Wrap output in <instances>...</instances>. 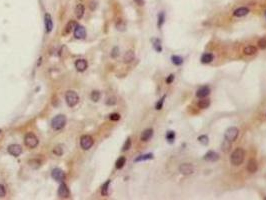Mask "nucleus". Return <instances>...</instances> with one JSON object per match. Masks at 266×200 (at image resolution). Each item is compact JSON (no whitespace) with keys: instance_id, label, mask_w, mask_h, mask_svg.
<instances>
[{"instance_id":"12","label":"nucleus","mask_w":266,"mask_h":200,"mask_svg":"<svg viewBox=\"0 0 266 200\" xmlns=\"http://www.w3.org/2000/svg\"><path fill=\"white\" fill-rule=\"evenodd\" d=\"M58 196L62 197V198H66L69 196V189L64 183L60 184L59 188H58Z\"/></svg>"},{"instance_id":"15","label":"nucleus","mask_w":266,"mask_h":200,"mask_svg":"<svg viewBox=\"0 0 266 200\" xmlns=\"http://www.w3.org/2000/svg\"><path fill=\"white\" fill-rule=\"evenodd\" d=\"M249 13V9L247 7H239L237 9L234 10L233 15L235 17H242V16H245Z\"/></svg>"},{"instance_id":"41","label":"nucleus","mask_w":266,"mask_h":200,"mask_svg":"<svg viewBox=\"0 0 266 200\" xmlns=\"http://www.w3.org/2000/svg\"><path fill=\"white\" fill-rule=\"evenodd\" d=\"M109 118L110 120H112V121H117V120L120 119V115H119L118 113H112V114H110Z\"/></svg>"},{"instance_id":"6","label":"nucleus","mask_w":266,"mask_h":200,"mask_svg":"<svg viewBox=\"0 0 266 200\" xmlns=\"http://www.w3.org/2000/svg\"><path fill=\"white\" fill-rule=\"evenodd\" d=\"M238 133H239V131H238V129L236 127H229L226 130L225 134H224V137H225V139L232 142V141L236 140V138H237V136H238Z\"/></svg>"},{"instance_id":"19","label":"nucleus","mask_w":266,"mask_h":200,"mask_svg":"<svg viewBox=\"0 0 266 200\" xmlns=\"http://www.w3.org/2000/svg\"><path fill=\"white\" fill-rule=\"evenodd\" d=\"M84 6L82 5V4H78V5L75 7V15H76V17L78 18V19H80V18H82L83 14H84Z\"/></svg>"},{"instance_id":"29","label":"nucleus","mask_w":266,"mask_h":200,"mask_svg":"<svg viewBox=\"0 0 266 200\" xmlns=\"http://www.w3.org/2000/svg\"><path fill=\"white\" fill-rule=\"evenodd\" d=\"M171 60H172L173 64L177 65V66H179V65H181L182 63H183V59H182V57H180V56H178V55H173L172 57H171Z\"/></svg>"},{"instance_id":"38","label":"nucleus","mask_w":266,"mask_h":200,"mask_svg":"<svg viewBox=\"0 0 266 200\" xmlns=\"http://www.w3.org/2000/svg\"><path fill=\"white\" fill-rule=\"evenodd\" d=\"M164 18H165V16H164V13H163V12L159 13V15H158V27L162 26V24L164 23Z\"/></svg>"},{"instance_id":"37","label":"nucleus","mask_w":266,"mask_h":200,"mask_svg":"<svg viewBox=\"0 0 266 200\" xmlns=\"http://www.w3.org/2000/svg\"><path fill=\"white\" fill-rule=\"evenodd\" d=\"M258 46L260 49H266V37H263L258 41Z\"/></svg>"},{"instance_id":"13","label":"nucleus","mask_w":266,"mask_h":200,"mask_svg":"<svg viewBox=\"0 0 266 200\" xmlns=\"http://www.w3.org/2000/svg\"><path fill=\"white\" fill-rule=\"evenodd\" d=\"M210 94V88L208 86H203V87L199 88L196 92V96L199 98H204Z\"/></svg>"},{"instance_id":"22","label":"nucleus","mask_w":266,"mask_h":200,"mask_svg":"<svg viewBox=\"0 0 266 200\" xmlns=\"http://www.w3.org/2000/svg\"><path fill=\"white\" fill-rule=\"evenodd\" d=\"M256 52H257V48L255 47V46L249 45L244 48V53L246 54V55H253V54H255Z\"/></svg>"},{"instance_id":"36","label":"nucleus","mask_w":266,"mask_h":200,"mask_svg":"<svg viewBox=\"0 0 266 200\" xmlns=\"http://www.w3.org/2000/svg\"><path fill=\"white\" fill-rule=\"evenodd\" d=\"M165 98H166V95H164L160 100L158 101V102H157V104H156V106H155V108L157 109V110H160V109H162L163 103H164V99H165Z\"/></svg>"},{"instance_id":"11","label":"nucleus","mask_w":266,"mask_h":200,"mask_svg":"<svg viewBox=\"0 0 266 200\" xmlns=\"http://www.w3.org/2000/svg\"><path fill=\"white\" fill-rule=\"evenodd\" d=\"M87 66H88L87 61L84 60V59H78V60H76V62H75V68H76L78 71H80V72H83V71L86 70Z\"/></svg>"},{"instance_id":"42","label":"nucleus","mask_w":266,"mask_h":200,"mask_svg":"<svg viewBox=\"0 0 266 200\" xmlns=\"http://www.w3.org/2000/svg\"><path fill=\"white\" fill-rule=\"evenodd\" d=\"M116 103V98L115 97H109L106 101V104L107 105H114Z\"/></svg>"},{"instance_id":"44","label":"nucleus","mask_w":266,"mask_h":200,"mask_svg":"<svg viewBox=\"0 0 266 200\" xmlns=\"http://www.w3.org/2000/svg\"><path fill=\"white\" fill-rule=\"evenodd\" d=\"M173 80H174V75H173V74L169 75V76L166 78V83H167V84H170V83H172V82H173Z\"/></svg>"},{"instance_id":"14","label":"nucleus","mask_w":266,"mask_h":200,"mask_svg":"<svg viewBox=\"0 0 266 200\" xmlns=\"http://www.w3.org/2000/svg\"><path fill=\"white\" fill-rule=\"evenodd\" d=\"M218 159H219V155L217 154L215 151H212V150L208 151V152L204 155V160H206V161L213 162V161H217Z\"/></svg>"},{"instance_id":"4","label":"nucleus","mask_w":266,"mask_h":200,"mask_svg":"<svg viewBox=\"0 0 266 200\" xmlns=\"http://www.w3.org/2000/svg\"><path fill=\"white\" fill-rule=\"evenodd\" d=\"M38 138L33 133H27L24 137V143L28 148H35L38 145Z\"/></svg>"},{"instance_id":"45","label":"nucleus","mask_w":266,"mask_h":200,"mask_svg":"<svg viewBox=\"0 0 266 200\" xmlns=\"http://www.w3.org/2000/svg\"><path fill=\"white\" fill-rule=\"evenodd\" d=\"M135 1V3L137 4V5L139 6H143L144 5V0H134Z\"/></svg>"},{"instance_id":"18","label":"nucleus","mask_w":266,"mask_h":200,"mask_svg":"<svg viewBox=\"0 0 266 200\" xmlns=\"http://www.w3.org/2000/svg\"><path fill=\"white\" fill-rule=\"evenodd\" d=\"M152 135H153V130H152L151 128L144 130L141 134V140L142 141H148L150 138L152 137Z\"/></svg>"},{"instance_id":"47","label":"nucleus","mask_w":266,"mask_h":200,"mask_svg":"<svg viewBox=\"0 0 266 200\" xmlns=\"http://www.w3.org/2000/svg\"><path fill=\"white\" fill-rule=\"evenodd\" d=\"M0 132H1V130H0Z\"/></svg>"},{"instance_id":"27","label":"nucleus","mask_w":266,"mask_h":200,"mask_svg":"<svg viewBox=\"0 0 266 200\" xmlns=\"http://www.w3.org/2000/svg\"><path fill=\"white\" fill-rule=\"evenodd\" d=\"M125 162H126V158H125V157H119V158L117 159L116 163H115V166H116L117 169H121V168L124 166Z\"/></svg>"},{"instance_id":"7","label":"nucleus","mask_w":266,"mask_h":200,"mask_svg":"<svg viewBox=\"0 0 266 200\" xmlns=\"http://www.w3.org/2000/svg\"><path fill=\"white\" fill-rule=\"evenodd\" d=\"M179 171L183 175H190L194 172V167L190 163H182L179 166Z\"/></svg>"},{"instance_id":"2","label":"nucleus","mask_w":266,"mask_h":200,"mask_svg":"<svg viewBox=\"0 0 266 200\" xmlns=\"http://www.w3.org/2000/svg\"><path fill=\"white\" fill-rule=\"evenodd\" d=\"M66 124V117L65 115H57L51 121V126L54 130H61Z\"/></svg>"},{"instance_id":"32","label":"nucleus","mask_w":266,"mask_h":200,"mask_svg":"<svg viewBox=\"0 0 266 200\" xmlns=\"http://www.w3.org/2000/svg\"><path fill=\"white\" fill-rule=\"evenodd\" d=\"M166 139L169 143H173L175 139V132L174 131H168L166 134Z\"/></svg>"},{"instance_id":"34","label":"nucleus","mask_w":266,"mask_h":200,"mask_svg":"<svg viewBox=\"0 0 266 200\" xmlns=\"http://www.w3.org/2000/svg\"><path fill=\"white\" fill-rule=\"evenodd\" d=\"M91 99L94 102H97L100 99V92L99 91H93L91 93Z\"/></svg>"},{"instance_id":"35","label":"nucleus","mask_w":266,"mask_h":200,"mask_svg":"<svg viewBox=\"0 0 266 200\" xmlns=\"http://www.w3.org/2000/svg\"><path fill=\"white\" fill-rule=\"evenodd\" d=\"M130 147H131V139L130 138H127L126 141H125V143H124V145H123V147H122V151L129 150Z\"/></svg>"},{"instance_id":"8","label":"nucleus","mask_w":266,"mask_h":200,"mask_svg":"<svg viewBox=\"0 0 266 200\" xmlns=\"http://www.w3.org/2000/svg\"><path fill=\"white\" fill-rule=\"evenodd\" d=\"M7 151L10 155H12V156L18 157L22 153V148H21V146L18 144H11L8 146Z\"/></svg>"},{"instance_id":"30","label":"nucleus","mask_w":266,"mask_h":200,"mask_svg":"<svg viewBox=\"0 0 266 200\" xmlns=\"http://www.w3.org/2000/svg\"><path fill=\"white\" fill-rule=\"evenodd\" d=\"M153 47L157 52L162 51V47H161V42L159 39H154L153 40Z\"/></svg>"},{"instance_id":"28","label":"nucleus","mask_w":266,"mask_h":200,"mask_svg":"<svg viewBox=\"0 0 266 200\" xmlns=\"http://www.w3.org/2000/svg\"><path fill=\"white\" fill-rule=\"evenodd\" d=\"M76 26H77V24H76L75 21H69L68 24H67L66 27H65V33H69L71 30L75 29V27Z\"/></svg>"},{"instance_id":"21","label":"nucleus","mask_w":266,"mask_h":200,"mask_svg":"<svg viewBox=\"0 0 266 200\" xmlns=\"http://www.w3.org/2000/svg\"><path fill=\"white\" fill-rule=\"evenodd\" d=\"M213 54L211 53H204L201 57V62L204 63V64H207V63H210L213 61Z\"/></svg>"},{"instance_id":"24","label":"nucleus","mask_w":266,"mask_h":200,"mask_svg":"<svg viewBox=\"0 0 266 200\" xmlns=\"http://www.w3.org/2000/svg\"><path fill=\"white\" fill-rule=\"evenodd\" d=\"M221 148H222V150H223L224 152H228V151L230 150V148H231V141L225 139V140L223 141V143H222Z\"/></svg>"},{"instance_id":"26","label":"nucleus","mask_w":266,"mask_h":200,"mask_svg":"<svg viewBox=\"0 0 266 200\" xmlns=\"http://www.w3.org/2000/svg\"><path fill=\"white\" fill-rule=\"evenodd\" d=\"M109 184H110V180H107L105 183L103 184L101 189V194L103 196H107L108 195V189H109Z\"/></svg>"},{"instance_id":"16","label":"nucleus","mask_w":266,"mask_h":200,"mask_svg":"<svg viewBox=\"0 0 266 200\" xmlns=\"http://www.w3.org/2000/svg\"><path fill=\"white\" fill-rule=\"evenodd\" d=\"M257 168H258V165H257V162L255 159H250L248 161V164H247V170L250 173H254V172L257 171Z\"/></svg>"},{"instance_id":"25","label":"nucleus","mask_w":266,"mask_h":200,"mask_svg":"<svg viewBox=\"0 0 266 200\" xmlns=\"http://www.w3.org/2000/svg\"><path fill=\"white\" fill-rule=\"evenodd\" d=\"M210 105V100L209 99H202L198 102V107L201 109H206Z\"/></svg>"},{"instance_id":"46","label":"nucleus","mask_w":266,"mask_h":200,"mask_svg":"<svg viewBox=\"0 0 266 200\" xmlns=\"http://www.w3.org/2000/svg\"><path fill=\"white\" fill-rule=\"evenodd\" d=\"M265 18H266V10H265Z\"/></svg>"},{"instance_id":"5","label":"nucleus","mask_w":266,"mask_h":200,"mask_svg":"<svg viewBox=\"0 0 266 200\" xmlns=\"http://www.w3.org/2000/svg\"><path fill=\"white\" fill-rule=\"evenodd\" d=\"M93 145V138L90 135H83L80 139V146L83 150H88Z\"/></svg>"},{"instance_id":"39","label":"nucleus","mask_w":266,"mask_h":200,"mask_svg":"<svg viewBox=\"0 0 266 200\" xmlns=\"http://www.w3.org/2000/svg\"><path fill=\"white\" fill-rule=\"evenodd\" d=\"M116 27H117V29H119V30H124L125 29V23L123 22L122 20H119L116 24Z\"/></svg>"},{"instance_id":"3","label":"nucleus","mask_w":266,"mask_h":200,"mask_svg":"<svg viewBox=\"0 0 266 200\" xmlns=\"http://www.w3.org/2000/svg\"><path fill=\"white\" fill-rule=\"evenodd\" d=\"M65 100L69 107H74L78 103L79 96L75 91H67L65 94Z\"/></svg>"},{"instance_id":"17","label":"nucleus","mask_w":266,"mask_h":200,"mask_svg":"<svg viewBox=\"0 0 266 200\" xmlns=\"http://www.w3.org/2000/svg\"><path fill=\"white\" fill-rule=\"evenodd\" d=\"M45 29L47 33L51 32L53 29V23H52L51 16L49 14H45Z\"/></svg>"},{"instance_id":"31","label":"nucleus","mask_w":266,"mask_h":200,"mask_svg":"<svg viewBox=\"0 0 266 200\" xmlns=\"http://www.w3.org/2000/svg\"><path fill=\"white\" fill-rule=\"evenodd\" d=\"M53 153L55 155H57V156H61V155L63 154V147H62L61 145H57V146H55L53 149Z\"/></svg>"},{"instance_id":"10","label":"nucleus","mask_w":266,"mask_h":200,"mask_svg":"<svg viewBox=\"0 0 266 200\" xmlns=\"http://www.w3.org/2000/svg\"><path fill=\"white\" fill-rule=\"evenodd\" d=\"M74 36L76 37L77 39H83L85 36H86V30L83 26L81 25H77L74 29Z\"/></svg>"},{"instance_id":"20","label":"nucleus","mask_w":266,"mask_h":200,"mask_svg":"<svg viewBox=\"0 0 266 200\" xmlns=\"http://www.w3.org/2000/svg\"><path fill=\"white\" fill-rule=\"evenodd\" d=\"M134 58H135V54H134V52L132 50H128V51L125 53L124 55V62L125 63H129V62H132L134 60Z\"/></svg>"},{"instance_id":"9","label":"nucleus","mask_w":266,"mask_h":200,"mask_svg":"<svg viewBox=\"0 0 266 200\" xmlns=\"http://www.w3.org/2000/svg\"><path fill=\"white\" fill-rule=\"evenodd\" d=\"M51 176L54 180L61 182V181H63L64 178H65V173H64L60 168H54L51 172Z\"/></svg>"},{"instance_id":"33","label":"nucleus","mask_w":266,"mask_h":200,"mask_svg":"<svg viewBox=\"0 0 266 200\" xmlns=\"http://www.w3.org/2000/svg\"><path fill=\"white\" fill-rule=\"evenodd\" d=\"M198 141L201 143L202 145H207L209 142V139H208V136L207 135H201L198 137Z\"/></svg>"},{"instance_id":"23","label":"nucleus","mask_w":266,"mask_h":200,"mask_svg":"<svg viewBox=\"0 0 266 200\" xmlns=\"http://www.w3.org/2000/svg\"><path fill=\"white\" fill-rule=\"evenodd\" d=\"M149 159H153V154L151 153H148V154H144V155H140L136 158L134 161L135 162H139V161H144V160H149Z\"/></svg>"},{"instance_id":"43","label":"nucleus","mask_w":266,"mask_h":200,"mask_svg":"<svg viewBox=\"0 0 266 200\" xmlns=\"http://www.w3.org/2000/svg\"><path fill=\"white\" fill-rule=\"evenodd\" d=\"M6 194V191H5V188H4L3 185L0 184V197H4Z\"/></svg>"},{"instance_id":"1","label":"nucleus","mask_w":266,"mask_h":200,"mask_svg":"<svg viewBox=\"0 0 266 200\" xmlns=\"http://www.w3.org/2000/svg\"><path fill=\"white\" fill-rule=\"evenodd\" d=\"M244 157H245V152L242 148H236L235 150L232 152L231 156H230V161H231V164L233 165H240L242 162L244 161Z\"/></svg>"},{"instance_id":"40","label":"nucleus","mask_w":266,"mask_h":200,"mask_svg":"<svg viewBox=\"0 0 266 200\" xmlns=\"http://www.w3.org/2000/svg\"><path fill=\"white\" fill-rule=\"evenodd\" d=\"M118 55H119V48L118 47H114L112 49V52H111V57L116 58Z\"/></svg>"}]
</instances>
